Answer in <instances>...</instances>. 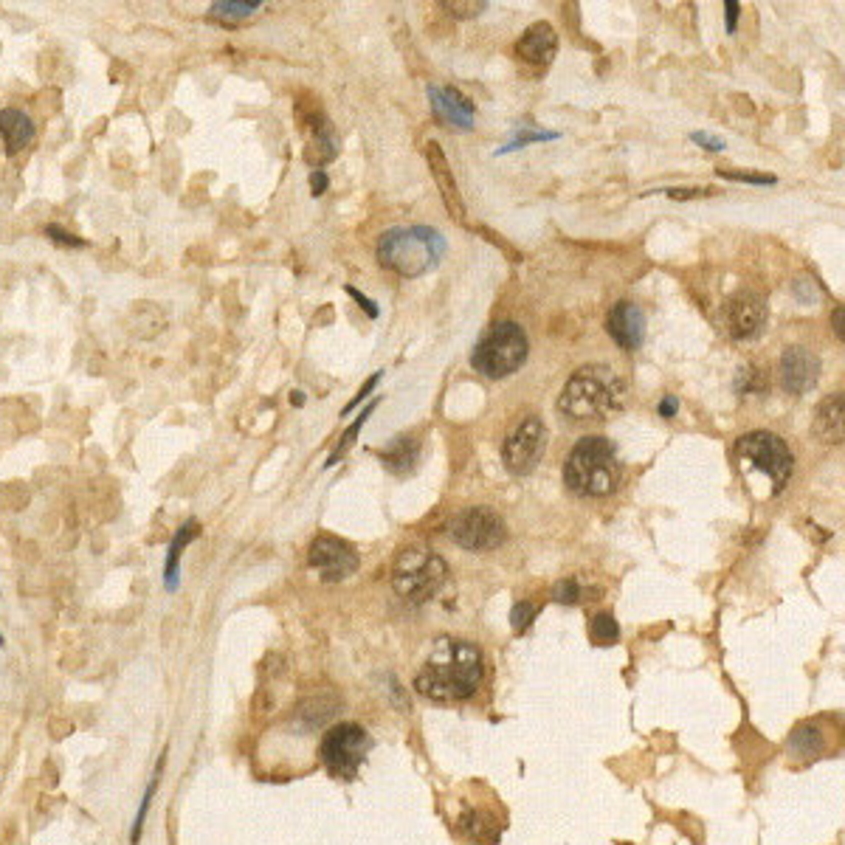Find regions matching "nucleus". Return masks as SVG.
I'll use <instances>...</instances> for the list:
<instances>
[{
	"label": "nucleus",
	"mask_w": 845,
	"mask_h": 845,
	"mask_svg": "<svg viewBox=\"0 0 845 845\" xmlns=\"http://www.w3.org/2000/svg\"><path fill=\"white\" fill-rule=\"evenodd\" d=\"M589 637H592L595 646H612L620 637V626H617V620L609 612H600L589 623Z\"/></svg>",
	"instance_id": "obj_24"
},
{
	"label": "nucleus",
	"mask_w": 845,
	"mask_h": 845,
	"mask_svg": "<svg viewBox=\"0 0 845 845\" xmlns=\"http://www.w3.org/2000/svg\"><path fill=\"white\" fill-rule=\"evenodd\" d=\"M831 324H834V333H837V338L843 341V308L834 310V319H831Z\"/></svg>",
	"instance_id": "obj_40"
},
{
	"label": "nucleus",
	"mask_w": 845,
	"mask_h": 845,
	"mask_svg": "<svg viewBox=\"0 0 845 845\" xmlns=\"http://www.w3.org/2000/svg\"><path fill=\"white\" fill-rule=\"evenodd\" d=\"M547 448V429L538 417H524L516 429L507 434L502 446V460L505 468L516 477H527L536 471V465L544 457Z\"/></svg>",
	"instance_id": "obj_10"
},
{
	"label": "nucleus",
	"mask_w": 845,
	"mask_h": 845,
	"mask_svg": "<svg viewBox=\"0 0 845 845\" xmlns=\"http://www.w3.org/2000/svg\"><path fill=\"white\" fill-rule=\"evenodd\" d=\"M738 392H764L769 386L767 375L764 372H755V369H738Z\"/></svg>",
	"instance_id": "obj_26"
},
{
	"label": "nucleus",
	"mask_w": 845,
	"mask_h": 845,
	"mask_svg": "<svg viewBox=\"0 0 845 845\" xmlns=\"http://www.w3.org/2000/svg\"><path fill=\"white\" fill-rule=\"evenodd\" d=\"M417 460H420V440L415 437H395L389 446L381 448V462L395 477H409L417 468Z\"/></svg>",
	"instance_id": "obj_20"
},
{
	"label": "nucleus",
	"mask_w": 845,
	"mask_h": 845,
	"mask_svg": "<svg viewBox=\"0 0 845 845\" xmlns=\"http://www.w3.org/2000/svg\"><path fill=\"white\" fill-rule=\"evenodd\" d=\"M555 51H558V34L550 23H533L516 46V54L533 65H547L555 57Z\"/></svg>",
	"instance_id": "obj_16"
},
{
	"label": "nucleus",
	"mask_w": 845,
	"mask_h": 845,
	"mask_svg": "<svg viewBox=\"0 0 845 845\" xmlns=\"http://www.w3.org/2000/svg\"><path fill=\"white\" fill-rule=\"evenodd\" d=\"M446 237L431 226H400L389 229L378 243V262L400 277H423L434 271L446 254Z\"/></svg>",
	"instance_id": "obj_2"
},
{
	"label": "nucleus",
	"mask_w": 845,
	"mask_h": 845,
	"mask_svg": "<svg viewBox=\"0 0 845 845\" xmlns=\"http://www.w3.org/2000/svg\"><path fill=\"white\" fill-rule=\"evenodd\" d=\"M448 533L454 538V544H460L462 550L482 553L493 550L507 538V527L502 516L491 507H468L451 519Z\"/></svg>",
	"instance_id": "obj_9"
},
{
	"label": "nucleus",
	"mask_w": 845,
	"mask_h": 845,
	"mask_svg": "<svg viewBox=\"0 0 845 845\" xmlns=\"http://www.w3.org/2000/svg\"><path fill=\"white\" fill-rule=\"evenodd\" d=\"M327 186H330L327 172H324V169H313V172H310V189H313V198L324 195V192H327Z\"/></svg>",
	"instance_id": "obj_35"
},
{
	"label": "nucleus",
	"mask_w": 845,
	"mask_h": 845,
	"mask_svg": "<svg viewBox=\"0 0 845 845\" xmlns=\"http://www.w3.org/2000/svg\"><path fill=\"white\" fill-rule=\"evenodd\" d=\"M347 293L353 296V299H355V302H358V305H361V308L367 310L369 319H378V308H375V302H372V299H367V296H364V293H361V291H355L353 285H347Z\"/></svg>",
	"instance_id": "obj_36"
},
{
	"label": "nucleus",
	"mask_w": 845,
	"mask_h": 845,
	"mask_svg": "<svg viewBox=\"0 0 845 845\" xmlns=\"http://www.w3.org/2000/svg\"><path fill=\"white\" fill-rule=\"evenodd\" d=\"M843 417H845L843 395H840V392H837V395H829V398L817 406L815 423H812L817 440H820V443H829V446H834V443H843V434H845Z\"/></svg>",
	"instance_id": "obj_19"
},
{
	"label": "nucleus",
	"mask_w": 845,
	"mask_h": 845,
	"mask_svg": "<svg viewBox=\"0 0 845 845\" xmlns=\"http://www.w3.org/2000/svg\"><path fill=\"white\" fill-rule=\"evenodd\" d=\"M533 617H536V606H533V603H527V600L516 603V606H513V612H510V620H513V631H516V634H524V631L530 629Z\"/></svg>",
	"instance_id": "obj_28"
},
{
	"label": "nucleus",
	"mask_w": 845,
	"mask_h": 845,
	"mask_svg": "<svg viewBox=\"0 0 845 845\" xmlns=\"http://www.w3.org/2000/svg\"><path fill=\"white\" fill-rule=\"evenodd\" d=\"M200 536V524L195 519H189L178 527V533L172 538L167 550V567H164V581H167V589H175L178 586V564H181V555L184 550Z\"/></svg>",
	"instance_id": "obj_21"
},
{
	"label": "nucleus",
	"mask_w": 845,
	"mask_h": 845,
	"mask_svg": "<svg viewBox=\"0 0 845 845\" xmlns=\"http://www.w3.org/2000/svg\"><path fill=\"white\" fill-rule=\"evenodd\" d=\"M43 234H46L48 240H54L57 246H65V248H85V246H88V240H82V237H77V234L65 231L62 226H57V223H48L46 229H43Z\"/></svg>",
	"instance_id": "obj_27"
},
{
	"label": "nucleus",
	"mask_w": 845,
	"mask_h": 845,
	"mask_svg": "<svg viewBox=\"0 0 845 845\" xmlns=\"http://www.w3.org/2000/svg\"><path fill=\"white\" fill-rule=\"evenodd\" d=\"M558 139V133H524V136H516L510 141L507 147H502L499 153H510V150H522L527 144H536V141H553Z\"/></svg>",
	"instance_id": "obj_30"
},
{
	"label": "nucleus",
	"mask_w": 845,
	"mask_h": 845,
	"mask_svg": "<svg viewBox=\"0 0 845 845\" xmlns=\"http://www.w3.org/2000/svg\"><path fill=\"white\" fill-rule=\"evenodd\" d=\"M375 406H378V400H372V403H369L367 409H364V412H361V415H358V420H355L353 426H350V429L344 431V437H341V443H338L336 451H333V454H330V460L324 462V468H333V465H336V462L341 460V457H344V454H347V448L353 446V443H355V437H358V431L364 429V423H367V417L372 415V412H375Z\"/></svg>",
	"instance_id": "obj_25"
},
{
	"label": "nucleus",
	"mask_w": 845,
	"mask_h": 845,
	"mask_svg": "<svg viewBox=\"0 0 845 845\" xmlns=\"http://www.w3.org/2000/svg\"><path fill=\"white\" fill-rule=\"evenodd\" d=\"M767 324V302L755 291L733 293L722 305L724 333L736 341H750Z\"/></svg>",
	"instance_id": "obj_11"
},
{
	"label": "nucleus",
	"mask_w": 845,
	"mask_h": 845,
	"mask_svg": "<svg viewBox=\"0 0 845 845\" xmlns=\"http://www.w3.org/2000/svg\"><path fill=\"white\" fill-rule=\"evenodd\" d=\"M691 141H696L699 147H705V150H710V153H722L724 147H727L724 139H719V136H710V133H705V130H702V133H693Z\"/></svg>",
	"instance_id": "obj_33"
},
{
	"label": "nucleus",
	"mask_w": 845,
	"mask_h": 845,
	"mask_svg": "<svg viewBox=\"0 0 845 845\" xmlns=\"http://www.w3.org/2000/svg\"><path fill=\"white\" fill-rule=\"evenodd\" d=\"M485 674L482 651L468 640L440 637L415 679V688L434 702H462L477 693Z\"/></svg>",
	"instance_id": "obj_1"
},
{
	"label": "nucleus",
	"mask_w": 845,
	"mask_h": 845,
	"mask_svg": "<svg viewBox=\"0 0 845 845\" xmlns=\"http://www.w3.org/2000/svg\"><path fill=\"white\" fill-rule=\"evenodd\" d=\"M310 567L319 572L324 584L347 581L358 569V553L347 541L333 536H319L310 544Z\"/></svg>",
	"instance_id": "obj_12"
},
{
	"label": "nucleus",
	"mask_w": 845,
	"mask_h": 845,
	"mask_svg": "<svg viewBox=\"0 0 845 845\" xmlns=\"http://www.w3.org/2000/svg\"><path fill=\"white\" fill-rule=\"evenodd\" d=\"M0 139L6 153L17 155L20 150H26L31 141L37 139V127L31 122L29 113L17 108H3L0 110Z\"/></svg>",
	"instance_id": "obj_18"
},
{
	"label": "nucleus",
	"mask_w": 845,
	"mask_h": 845,
	"mask_svg": "<svg viewBox=\"0 0 845 845\" xmlns=\"http://www.w3.org/2000/svg\"><path fill=\"white\" fill-rule=\"evenodd\" d=\"M626 386L609 367H581L564 386L558 409L572 420H606L623 409Z\"/></svg>",
	"instance_id": "obj_3"
},
{
	"label": "nucleus",
	"mask_w": 845,
	"mask_h": 845,
	"mask_svg": "<svg viewBox=\"0 0 845 845\" xmlns=\"http://www.w3.org/2000/svg\"><path fill=\"white\" fill-rule=\"evenodd\" d=\"M738 454L747 462H753L758 471H764L772 479V491L781 493L792 477V451L778 434L769 431H750L738 440Z\"/></svg>",
	"instance_id": "obj_8"
},
{
	"label": "nucleus",
	"mask_w": 845,
	"mask_h": 845,
	"mask_svg": "<svg viewBox=\"0 0 845 845\" xmlns=\"http://www.w3.org/2000/svg\"><path fill=\"white\" fill-rule=\"evenodd\" d=\"M446 561L426 547H406L395 558L392 567V586L400 598L409 603H426L437 595V589L446 584Z\"/></svg>",
	"instance_id": "obj_6"
},
{
	"label": "nucleus",
	"mask_w": 845,
	"mask_h": 845,
	"mask_svg": "<svg viewBox=\"0 0 845 845\" xmlns=\"http://www.w3.org/2000/svg\"><path fill=\"white\" fill-rule=\"evenodd\" d=\"M443 6H446L448 12H454V15L460 17L479 15L482 9H488V3H457V0H454V3H443Z\"/></svg>",
	"instance_id": "obj_34"
},
{
	"label": "nucleus",
	"mask_w": 845,
	"mask_h": 845,
	"mask_svg": "<svg viewBox=\"0 0 845 845\" xmlns=\"http://www.w3.org/2000/svg\"><path fill=\"white\" fill-rule=\"evenodd\" d=\"M381 375H384V372H375V375L369 378L367 384L361 386V392H358V395H355V398L350 400L347 406H344V415H350V412H353V409H355V406H358V403H361V400H367L369 398V392H372V389L378 386V381H381Z\"/></svg>",
	"instance_id": "obj_32"
},
{
	"label": "nucleus",
	"mask_w": 845,
	"mask_h": 845,
	"mask_svg": "<svg viewBox=\"0 0 845 845\" xmlns=\"http://www.w3.org/2000/svg\"><path fill=\"white\" fill-rule=\"evenodd\" d=\"M527 353H530V344H527L522 327L516 322H499L479 338L471 364L485 378H507L513 372H519V367L527 361Z\"/></svg>",
	"instance_id": "obj_5"
},
{
	"label": "nucleus",
	"mask_w": 845,
	"mask_h": 845,
	"mask_svg": "<svg viewBox=\"0 0 845 845\" xmlns=\"http://www.w3.org/2000/svg\"><path fill=\"white\" fill-rule=\"evenodd\" d=\"M606 330L623 350H629V353L640 350V344L646 338V313L631 302H617L615 308L609 310Z\"/></svg>",
	"instance_id": "obj_14"
},
{
	"label": "nucleus",
	"mask_w": 845,
	"mask_h": 845,
	"mask_svg": "<svg viewBox=\"0 0 845 845\" xmlns=\"http://www.w3.org/2000/svg\"><path fill=\"white\" fill-rule=\"evenodd\" d=\"M372 738L361 724L344 722L330 727L322 738V761L327 772L341 781H355L358 769L367 758Z\"/></svg>",
	"instance_id": "obj_7"
},
{
	"label": "nucleus",
	"mask_w": 845,
	"mask_h": 845,
	"mask_svg": "<svg viewBox=\"0 0 845 845\" xmlns=\"http://www.w3.org/2000/svg\"><path fill=\"white\" fill-rule=\"evenodd\" d=\"M426 158H429V167L431 172H434V181L440 186V195L446 200V209L457 217V220H462V217H465V206H462L460 189H457V181H454L451 167H448V158L443 155L437 141H429V144H426Z\"/></svg>",
	"instance_id": "obj_17"
},
{
	"label": "nucleus",
	"mask_w": 845,
	"mask_h": 845,
	"mask_svg": "<svg viewBox=\"0 0 845 845\" xmlns=\"http://www.w3.org/2000/svg\"><path fill=\"white\" fill-rule=\"evenodd\" d=\"M722 178H730V181H738V184H755V186H767L775 184L772 175H747V172H727V169H719Z\"/></svg>",
	"instance_id": "obj_31"
},
{
	"label": "nucleus",
	"mask_w": 845,
	"mask_h": 845,
	"mask_svg": "<svg viewBox=\"0 0 845 845\" xmlns=\"http://www.w3.org/2000/svg\"><path fill=\"white\" fill-rule=\"evenodd\" d=\"M564 482L578 496H609L620 482V462L609 437H584L564 465Z\"/></svg>",
	"instance_id": "obj_4"
},
{
	"label": "nucleus",
	"mask_w": 845,
	"mask_h": 845,
	"mask_svg": "<svg viewBox=\"0 0 845 845\" xmlns=\"http://www.w3.org/2000/svg\"><path fill=\"white\" fill-rule=\"evenodd\" d=\"M724 9H727V31L733 34V31H736V20H738V12H741V6H738L736 0H727V3H724Z\"/></svg>",
	"instance_id": "obj_37"
},
{
	"label": "nucleus",
	"mask_w": 845,
	"mask_h": 845,
	"mask_svg": "<svg viewBox=\"0 0 845 845\" xmlns=\"http://www.w3.org/2000/svg\"><path fill=\"white\" fill-rule=\"evenodd\" d=\"M293 406H305V392H291Z\"/></svg>",
	"instance_id": "obj_41"
},
{
	"label": "nucleus",
	"mask_w": 845,
	"mask_h": 845,
	"mask_svg": "<svg viewBox=\"0 0 845 845\" xmlns=\"http://www.w3.org/2000/svg\"><path fill=\"white\" fill-rule=\"evenodd\" d=\"M316 150V164H327L333 161L338 155V139L333 133V127L327 119H322L319 124H313V141H310V153ZM308 153V155H310Z\"/></svg>",
	"instance_id": "obj_23"
},
{
	"label": "nucleus",
	"mask_w": 845,
	"mask_h": 845,
	"mask_svg": "<svg viewBox=\"0 0 845 845\" xmlns=\"http://www.w3.org/2000/svg\"><path fill=\"white\" fill-rule=\"evenodd\" d=\"M0 646H3V634H0Z\"/></svg>",
	"instance_id": "obj_42"
},
{
	"label": "nucleus",
	"mask_w": 845,
	"mask_h": 845,
	"mask_svg": "<svg viewBox=\"0 0 845 845\" xmlns=\"http://www.w3.org/2000/svg\"><path fill=\"white\" fill-rule=\"evenodd\" d=\"M553 598L558 600V603H569V606H572V603H578V600H581V586H578L575 578H567V581L555 584Z\"/></svg>",
	"instance_id": "obj_29"
},
{
	"label": "nucleus",
	"mask_w": 845,
	"mask_h": 845,
	"mask_svg": "<svg viewBox=\"0 0 845 845\" xmlns=\"http://www.w3.org/2000/svg\"><path fill=\"white\" fill-rule=\"evenodd\" d=\"M257 9H262V0H215L209 6V17L217 23H240L251 17Z\"/></svg>",
	"instance_id": "obj_22"
},
{
	"label": "nucleus",
	"mask_w": 845,
	"mask_h": 845,
	"mask_svg": "<svg viewBox=\"0 0 845 845\" xmlns=\"http://www.w3.org/2000/svg\"><path fill=\"white\" fill-rule=\"evenodd\" d=\"M676 409H679V403H676L674 395H668V398H662L660 403V415L662 417H674Z\"/></svg>",
	"instance_id": "obj_39"
},
{
	"label": "nucleus",
	"mask_w": 845,
	"mask_h": 845,
	"mask_svg": "<svg viewBox=\"0 0 845 845\" xmlns=\"http://www.w3.org/2000/svg\"><path fill=\"white\" fill-rule=\"evenodd\" d=\"M707 192H710V189H671L668 195L682 200V198H699V195H707Z\"/></svg>",
	"instance_id": "obj_38"
},
{
	"label": "nucleus",
	"mask_w": 845,
	"mask_h": 845,
	"mask_svg": "<svg viewBox=\"0 0 845 845\" xmlns=\"http://www.w3.org/2000/svg\"><path fill=\"white\" fill-rule=\"evenodd\" d=\"M431 110L434 116L448 127H460V130H471L474 119H477V108L471 99H465L457 88H429Z\"/></svg>",
	"instance_id": "obj_15"
},
{
	"label": "nucleus",
	"mask_w": 845,
	"mask_h": 845,
	"mask_svg": "<svg viewBox=\"0 0 845 845\" xmlns=\"http://www.w3.org/2000/svg\"><path fill=\"white\" fill-rule=\"evenodd\" d=\"M820 358L806 347H786L781 355V381L789 395H806L817 386Z\"/></svg>",
	"instance_id": "obj_13"
}]
</instances>
